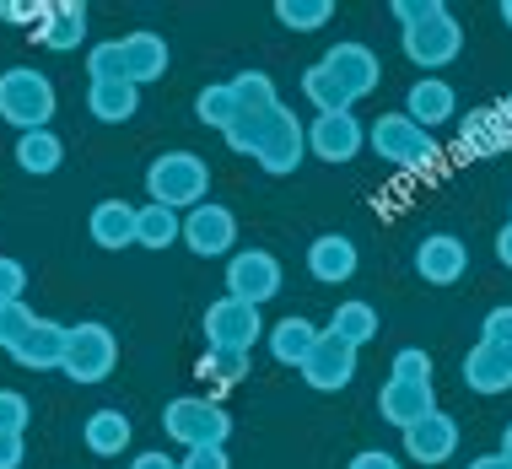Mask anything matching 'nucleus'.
Returning a JSON list of instances; mask_svg holds the SVG:
<instances>
[{"label":"nucleus","mask_w":512,"mask_h":469,"mask_svg":"<svg viewBox=\"0 0 512 469\" xmlns=\"http://www.w3.org/2000/svg\"><path fill=\"white\" fill-rule=\"evenodd\" d=\"M378 81H383V65L367 44H335L302 71V98L318 114H356V103L367 92H378Z\"/></svg>","instance_id":"nucleus-1"},{"label":"nucleus","mask_w":512,"mask_h":469,"mask_svg":"<svg viewBox=\"0 0 512 469\" xmlns=\"http://www.w3.org/2000/svg\"><path fill=\"white\" fill-rule=\"evenodd\" d=\"M227 146L238 151V157H254L265 173L286 178L302 168V157H308V124L292 119V108H270V114H243L238 124L227 130Z\"/></svg>","instance_id":"nucleus-2"},{"label":"nucleus","mask_w":512,"mask_h":469,"mask_svg":"<svg viewBox=\"0 0 512 469\" xmlns=\"http://www.w3.org/2000/svg\"><path fill=\"white\" fill-rule=\"evenodd\" d=\"M394 22H399V44H405L410 65L442 71V65L459 60L464 27L453 22V11L442 0H394Z\"/></svg>","instance_id":"nucleus-3"},{"label":"nucleus","mask_w":512,"mask_h":469,"mask_svg":"<svg viewBox=\"0 0 512 469\" xmlns=\"http://www.w3.org/2000/svg\"><path fill=\"white\" fill-rule=\"evenodd\" d=\"M367 146H372V157L389 162L399 173H432L437 157H442L432 130H421L405 108H399V114H378V124L367 130Z\"/></svg>","instance_id":"nucleus-4"},{"label":"nucleus","mask_w":512,"mask_h":469,"mask_svg":"<svg viewBox=\"0 0 512 469\" xmlns=\"http://www.w3.org/2000/svg\"><path fill=\"white\" fill-rule=\"evenodd\" d=\"M205 189H211V168H205V157H195V151H162L146 168L151 205H168L178 216L205 205Z\"/></svg>","instance_id":"nucleus-5"},{"label":"nucleus","mask_w":512,"mask_h":469,"mask_svg":"<svg viewBox=\"0 0 512 469\" xmlns=\"http://www.w3.org/2000/svg\"><path fill=\"white\" fill-rule=\"evenodd\" d=\"M54 103H60V92H54V81L44 71H33V65H11V71H0V119H6L17 135L49 130Z\"/></svg>","instance_id":"nucleus-6"},{"label":"nucleus","mask_w":512,"mask_h":469,"mask_svg":"<svg viewBox=\"0 0 512 469\" xmlns=\"http://www.w3.org/2000/svg\"><path fill=\"white\" fill-rule=\"evenodd\" d=\"M162 432H168L184 453H195V448H227L232 416L216 405V399H205V394H178V399H168V410H162Z\"/></svg>","instance_id":"nucleus-7"},{"label":"nucleus","mask_w":512,"mask_h":469,"mask_svg":"<svg viewBox=\"0 0 512 469\" xmlns=\"http://www.w3.org/2000/svg\"><path fill=\"white\" fill-rule=\"evenodd\" d=\"M200 329H205V351H238V356H254L259 335H270L254 302H238V297H216L205 308Z\"/></svg>","instance_id":"nucleus-8"},{"label":"nucleus","mask_w":512,"mask_h":469,"mask_svg":"<svg viewBox=\"0 0 512 469\" xmlns=\"http://www.w3.org/2000/svg\"><path fill=\"white\" fill-rule=\"evenodd\" d=\"M119 367V335L98 319L71 324V346H65V378L71 383H103Z\"/></svg>","instance_id":"nucleus-9"},{"label":"nucleus","mask_w":512,"mask_h":469,"mask_svg":"<svg viewBox=\"0 0 512 469\" xmlns=\"http://www.w3.org/2000/svg\"><path fill=\"white\" fill-rule=\"evenodd\" d=\"M227 297L254 302V308H265L270 297H281V259H275L270 248H238V254L227 259Z\"/></svg>","instance_id":"nucleus-10"},{"label":"nucleus","mask_w":512,"mask_h":469,"mask_svg":"<svg viewBox=\"0 0 512 469\" xmlns=\"http://www.w3.org/2000/svg\"><path fill=\"white\" fill-rule=\"evenodd\" d=\"M238 243V216L227 211V205H195V211H184V248L200 259H221L227 248Z\"/></svg>","instance_id":"nucleus-11"},{"label":"nucleus","mask_w":512,"mask_h":469,"mask_svg":"<svg viewBox=\"0 0 512 469\" xmlns=\"http://www.w3.org/2000/svg\"><path fill=\"white\" fill-rule=\"evenodd\" d=\"M367 146V130H362V119L356 114H313L308 119V151L318 162H351L356 151Z\"/></svg>","instance_id":"nucleus-12"},{"label":"nucleus","mask_w":512,"mask_h":469,"mask_svg":"<svg viewBox=\"0 0 512 469\" xmlns=\"http://www.w3.org/2000/svg\"><path fill=\"white\" fill-rule=\"evenodd\" d=\"M302 378H308V389H318V394H340L345 383L356 378V346H345L340 335L324 329L313 356H308V367H302Z\"/></svg>","instance_id":"nucleus-13"},{"label":"nucleus","mask_w":512,"mask_h":469,"mask_svg":"<svg viewBox=\"0 0 512 469\" xmlns=\"http://www.w3.org/2000/svg\"><path fill=\"white\" fill-rule=\"evenodd\" d=\"M464 270H469V248L453 232H432L415 248V275L426 286H453V281H464Z\"/></svg>","instance_id":"nucleus-14"},{"label":"nucleus","mask_w":512,"mask_h":469,"mask_svg":"<svg viewBox=\"0 0 512 469\" xmlns=\"http://www.w3.org/2000/svg\"><path fill=\"white\" fill-rule=\"evenodd\" d=\"M453 448H459V421L448 410H432L426 421L405 426V459L415 464H448Z\"/></svg>","instance_id":"nucleus-15"},{"label":"nucleus","mask_w":512,"mask_h":469,"mask_svg":"<svg viewBox=\"0 0 512 469\" xmlns=\"http://www.w3.org/2000/svg\"><path fill=\"white\" fill-rule=\"evenodd\" d=\"M119 54H124V76H130L135 87H146V81H162V76H168V65H173L168 38L151 33V27H135V33H124V38H119Z\"/></svg>","instance_id":"nucleus-16"},{"label":"nucleus","mask_w":512,"mask_h":469,"mask_svg":"<svg viewBox=\"0 0 512 469\" xmlns=\"http://www.w3.org/2000/svg\"><path fill=\"white\" fill-rule=\"evenodd\" d=\"M464 383L475 394H507L512 389V346L475 340V346L464 351Z\"/></svg>","instance_id":"nucleus-17"},{"label":"nucleus","mask_w":512,"mask_h":469,"mask_svg":"<svg viewBox=\"0 0 512 469\" xmlns=\"http://www.w3.org/2000/svg\"><path fill=\"white\" fill-rule=\"evenodd\" d=\"M437 410V394H432V383H405V378H389L378 389V416L389 421V426H415V421H426Z\"/></svg>","instance_id":"nucleus-18"},{"label":"nucleus","mask_w":512,"mask_h":469,"mask_svg":"<svg viewBox=\"0 0 512 469\" xmlns=\"http://www.w3.org/2000/svg\"><path fill=\"white\" fill-rule=\"evenodd\" d=\"M87 232H92V243L98 248H135V238H141V205H130V200H98L92 205V216H87Z\"/></svg>","instance_id":"nucleus-19"},{"label":"nucleus","mask_w":512,"mask_h":469,"mask_svg":"<svg viewBox=\"0 0 512 469\" xmlns=\"http://www.w3.org/2000/svg\"><path fill=\"white\" fill-rule=\"evenodd\" d=\"M33 38L49 54H76L87 44V6H81V0H49V17Z\"/></svg>","instance_id":"nucleus-20"},{"label":"nucleus","mask_w":512,"mask_h":469,"mask_svg":"<svg viewBox=\"0 0 512 469\" xmlns=\"http://www.w3.org/2000/svg\"><path fill=\"white\" fill-rule=\"evenodd\" d=\"M308 275L318 286H345L356 275V243L345 232H324L308 243Z\"/></svg>","instance_id":"nucleus-21"},{"label":"nucleus","mask_w":512,"mask_h":469,"mask_svg":"<svg viewBox=\"0 0 512 469\" xmlns=\"http://www.w3.org/2000/svg\"><path fill=\"white\" fill-rule=\"evenodd\" d=\"M65 346H71V324L38 319L33 335L17 346V356H11V362H17V367H33V372H60V367H65Z\"/></svg>","instance_id":"nucleus-22"},{"label":"nucleus","mask_w":512,"mask_h":469,"mask_svg":"<svg viewBox=\"0 0 512 469\" xmlns=\"http://www.w3.org/2000/svg\"><path fill=\"white\" fill-rule=\"evenodd\" d=\"M130 437H135V421L114 405L92 410V416L81 421V443H87V453H98V459H119V453L130 448Z\"/></svg>","instance_id":"nucleus-23"},{"label":"nucleus","mask_w":512,"mask_h":469,"mask_svg":"<svg viewBox=\"0 0 512 469\" xmlns=\"http://www.w3.org/2000/svg\"><path fill=\"white\" fill-rule=\"evenodd\" d=\"M87 108L98 124H130L141 114V87L135 81H87Z\"/></svg>","instance_id":"nucleus-24"},{"label":"nucleus","mask_w":512,"mask_h":469,"mask_svg":"<svg viewBox=\"0 0 512 469\" xmlns=\"http://www.w3.org/2000/svg\"><path fill=\"white\" fill-rule=\"evenodd\" d=\"M453 108H459V98H453V87H448L442 76H421V81L410 87V98H405V114L421 124V130H437V124H448Z\"/></svg>","instance_id":"nucleus-25"},{"label":"nucleus","mask_w":512,"mask_h":469,"mask_svg":"<svg viewBox=\"0 0 512 469\" xmlns=\"http://www.w3.org/2000/svg\"><path fill=\"white\" fill-rule=\"evenodd\" d=\"M318 335H324V329L308 324V319H281L265 340H270V356H275V362L302 372V367H308V356H313V346H318Z\"/></svg>","instance_id":"nucleus-26"},{"label":"nucleus","mask_w":512,"mask_h":469,"mask_svg":"<svg viewBox=\"0 0 512 469\" xmlns=\"http://www.w3.org/2000/svg\"><path fill=\"white\" fill-rule=\"evenodd\" d=\"M507 124L496 108H475V114L464 119L459 130V157H496V151H507Z\"/></svg>","instance_id":"nucleus-27"},{"label":"nucleus","mask_w":512,"mask_h":469,"mask_svg":"<svg viewBox=\"0 0 512 469\" xmlns=\"http://www.w3.org/2000/svg\"><path fill=\"white\" fill-rule=\"evenodd\" d=\"M60 162H65V146H60V135H54V130H27V135H17V168H22V173L49 178Z\"/></svg>","instance_id":"nucleus-28"},{"label":"nucleus","mask_w":512,"mask_h":469,"mask_svg":"<svg viewBox=\"0 0 512 469\" xmlns=\"http://www.w3.org/2000/svg\"><path fill=\"white\" fill-rule=\"evenodd\" d=\"M324 329H329V335H340L345 346H356V351H362L367 340H378V313H372L367 302H340V308H335V319H329Z\"/></svg>","instance_id":"nucleus-29"},{"label":"nucleus","mask_w":512,"mask_h":469,"mask_svg":"<svg viewBox=\"0 0 512 469\" xmlns=\"http://www.w3.org/2000/svg\"><path fill=\"white\" fill-rule=\"evenodd\" d=\"M184 243V216L168 211V205H141V238L135 248H173Z\"/></svg>","instance_id":"nucleus-30"},{"label":"nucleus","mask_w":512,"mask_h":469,"mask_svg":"<svg viewBox=\"0 0 512 469\" xmlns=\"http://www.w3.org/2000/svg\"><path fill=\"white\" fill-rule=\"evenodd\" d=\"M232 98H238V119H243V114H270V108H281V98H275V81H270L265 71L232 76Z\"/></svg>","instance_id":"nucleus-31"},{"label":"nucleus","mask_w":512,"mask_h":469,"mask_svg":"<svg viewBox=\"0 0 512 469\" xmlns=\"http://www.w3.org/2000/svg\"><path fill=\"white\" fill-rule=\"evenodd\" d=\"M195 114L200 124H211V130L227 135L232 124H238V98H232V81H216V87H205L195 98Z\"/></svg>","instance_id":"nucleus-32"},{"label":"nucleus","mask_w":512,"mask_h":469,"mask_svg":"<svg viewBox=\"0 0 512 469\" xmlns=\"http://www.w3.org/2000/svg\"><path fill=\"white\" fill-rule=\"evenodd\" d=\"M275 17H281V27H292V33H318V27L335 17V6L329 0H281Z\"/></svg>","instance_id":"nucleus-33"},{"label":"nucleus","mask_w":512,"mask_h":469,"mask_svg":"<svg viewBox=\"0 0 512 469\" xmlns=\"http://www.w3.org/2000/svg\"><path fill=\"white\" fill-rule=\"evenodd\" d=\"M248 367H254V356H238V351H205V356H200V378L221 383V389L243 383V378H248Z\"/></svg>","instance_id":"nucleus-34"},{"label":"nucleus","mask_w":512,"mask_h":469,"mask_svg":"<svg viewBox=\"0 0 512 469\" xmlns=\"http://www.w3.org/2000/svg\"><path fill=\"white\" fill-rule=\"evenodd\" d=\"M33 324H38V313L27 308V302H6V308H0V351L17 356V346L33 335Z\"/></svg>","instance_id":"nucleus-35"},{"label":"nucleus","mask_w":512,"mask_h":469,"mask_svg":"<svg viewBox=\"0 0 512 469\" xmlns=\"http://www.w3.org/2000/svg\"><path fill=\"white\" fill-rule=\"evenodd\" d=\"M87 76H92V81H130V76H124L119 38H108V44H92V49H87Z\"/></svg>","instance_id":"nucleus-36"},{"label":"nucleus","mask_w":512,"mask_h":469,"mask_svg":"<svg viewBox=\"0 0 512 469\" xmlns=\"http://www.w3.org/2000/svg\"><path fill=\"white\" fill-rule=\"evenodd\" d=\"M389 378H405V383H432V356H426L421 346H405V351H394V367H389Z\"/></svg>","instance_id":"nucleus-37"},{"label":"nucleus","mask_w":512,"mask_h":469,"mask_svg":"<svg viewBox=\"0 0 512 469\" xmlns=\"http://www.w3.org/2000/svg\"><path fill=\"white\" fill-rule=\"evenodd\" d=\"M27 421H33L27 399H22L17 389H0V432H17V437H27Z\"/></svg>","instance_id":"nucleus-38"},{"label":"nucleus","mask_w":512,"mask_h":469,"mask_svg":"<svg viewBox=\"0 0 512 469\" xmlns=\"http://www.w3.org/2000/svg\"><path fill=\"white\" fill-rule=\"evenodd\" d=\"M44 17H49V0H33V6H27V0H0V22H22L38 33Z\"/></svg>","instance_id":"nucleus-39"},{"label":"nucleus","mask_w":512,"mask_h":469,"mask_svg":"<svg viewBox=\"0 0 512 469\" xmlns=\"http://www.w3.org/2000/svg\"><path fill=\"white\" fill-rule=\"evenodd\" d=\"M22 292H27V270L17 259H0V308H6V302H22Z\"/></svg>","instance_id":"nucleus-40"},{"label":"nucleus","mask_w":512,"mask_h":469,"mask_svg":"<svg viewBox=\"0 0 512 469\" xmlns=\"http://www.w3.org/2000/svg\"><path fill=\"white\" fill-rule=\"evenodd\" d=\"M480 340L512 346V302H507V308H491V313H486V324H480Z\"/></svg>","instance_id":"nucleus-41"},{"label":"nucleus","mask_w":512,"mask_h":469,"mask_svg":"<svg viewBox=\"0 0 512 469\" xmlns=\"http://www.w3.org/2000/svg\"><path fill=\"white\" fill-rule=\"evenodd\" d=\"M178 469H232V464H227V448H195L178 459Z\"/></svg>","instance_id":"nucleus-42"},{"label":"nucleus","mask_w":512,"mask_h":469,"mask_svg":"<svg viewBox=\"0 0 512 469\" xmlns=\"http://www.w3.org/2000/svg\"><path fill=\"white\" fill-rule=\"evenodd\" d=\"M345 469H405V464H399L389 448H362V453H356V459L345 464Z\"/></svg>","instance_id":"nucleus-43"},{"label":"nucleus","mask_w":512,"mask_h":469,"mask_svg":"<svg viewBox=\"0 0 512 469\" xmlns=\"http://www.w3.org/2000/svg\"><path fill=\"white\" fill-rule=\"evenodd\" d=\"M22 459H27V437L0 432V469H22Z\"/></svg>","instance_id":"nucleus-44"},{"label":"nucleus","mask_w":512,"mask_h":469,"mask_svg":"<svg viewBox=\"0 0 512 469\" xmlns=\"http://www.w3.org/2000/svg\"><path fill=\"white\" fill-rule=\"evenodd\" d=\"M130 469H178V459H173V453H162V448H146V453H135V459H130Z\"/></svg>","instance_id":"nucleus-45"},{"label":"nucleus","mask_w":512,"mask_h":469,"mask_svg":"<svg viewBox=\"0 0 512 469\" xmlns=\"http://www.w3.org/2000/svg\"><path fill=\"white\" fill-rule=\"evenodd\" d=\"M496 259H502V265L512 270V222H507L502 232H496Z\"/></svg>","instance_id":"nucleus-46"},{"label":"nucleus","mask_w":512,"mask_h":469,"mask_svg":"<svg viewBox=\"0 0 512 469\" xmlns=\"http://www.w3.org/2000/svg\"><path fill=\"white\" fill-rule=\"evenodd\" d=\"M464 469H512V464L502 459V448H496V453H480V459H469Z\"/></svg>","instance_id":"nucleus-47"},{"label":"nucleus","mask_w":512,"mask_h":469,"mask_svg":"<svg viewBox=\"0 0 512 469\" xmlns=\"http://www.w3.org/2000/svg\"><path fill=\"white\" fill-rule=\"evenodd\" d=\"M496 114H502V124H507V141H512V98H507V103H496Z\"/></svg>","instance_id":"nucleus-48"},{"label":"nucleus","mask_w":512,"mask_h":469,"mask_svg":"<svg viewBox=\"0 0 512 469\" xmlns=\"http://www.w3.org/2000/svg\"><path fill=\"white\" fill-rule=\"evenodd\" d=\"M502 459L512 464V421H507V432H502Z\"/></svg>","instance_id":"nucleus-49"},{"label":"nucleus","mask_w":512,"mask_h":469,"mask_svg":"<svg viewBox=\"0 0 512 469\" xmlns=\"http://www.w3.org/2000/svg\"><path fill=\"white\" fill-rule=\"evenodd\" d=\"M502 22L512 27V0H502Z\"/></svg>","instance_id":"nucleus-50"}]
</instances>
